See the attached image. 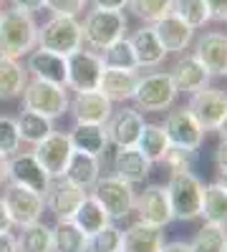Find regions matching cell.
<instances>
[{
    "label": "cell",
    "mask_w": 227,
    "mask_h": 252,
    "mask_svg": "<svg viewBox=\"0 0 227 252\" xmlns=\"http://www.w3.org/2000/svg\"><path fill=\"white\" fill-rule=\"evenodd\" d=\"M35 46H38V23L33 13L18 8L0 13V56L23 58Z\"/></svg>",
    "instance_id": "1"
},
{
    "label": "cell",
    "mask_w": 227,
    "mask_h": 252,
    "mask_svg": "<svg viewBox=\"0 0 227 252\" xmlns=\"http://www.w3.org/2000/svg\"><path fill=\"white\" fill-rule=\"evenodd\" d=\"M167 197L172 204V215L179 222H192L202 215V199H204V182L195 172H169Z\"/></svg>",
    "instance_id": "2"
},
{
    "label": "cell",
    "mask_w": 227,
    "mask_h": 252,
    "mask_svg": "<svg viewBox=\"0 0 227 252\" xmlns=\"http://www.w3.org/2000/svg\"><path fill=\"white\" fill-rule=\"evenodd\" d=\"M129 18L124 10H101L94 8L86 13L84 23H81V33H84V46L91 51H104L114 40L127 35Z\"/></svg>",
    "instance_id": "3"
},
{
    "label": "cell",
    "mask_w": 227,
    "mask_h": 252,
    "mask_svg": "<svg viewBox=\"0 0 227 252\" xmlns=\"http://www.w3.org/2000/svg\"><path fill=\"white\" fill-rule=\"evenodd\" d=\"M177 96H179V91L174 86L169 71H154L147 76H139L131 101L144 114H162V111H169L174 106Z\"/></svg>",
    "instance_id": "4"
},
{
    "label": "cell",
    "mask_w": 227,
    "mask_h": 252,
    "mask_svg": "<svg viewBox=\"0 0 227 252\" xmlns=\"http://www.w3.org/2000/svg\"><path fill=\"white\" fill-rule=\"evenodd\" d=\"M20 98H23V109L43 114V116L56 121L64 114H68L71 94H68L66 86H56V83H48V81L28 76V83H26L23 94H20Z\"/></svg>",
    "instance_id": "5"
},
{
    "label": "cell",
    "mask_w": 227,
    "mask_h": 252,
    "mask_svg": "<svg viewBox=\"0 0 227 252\" xmlns=\"http://www.w3.org/2000/svg\"><path fill=\"white\" fill-rule=\"evenodd\" d=\"M81 46H84V33L78 18L73 15H51L43 26H38V48L68 56Z\"/></svg>",
    "instance_id": "6"
},
{
    "label": "cell",
    "mask_w": 227,
    "mask_h": 252,
    "mask_svg": "<svg viewBox=\"0 0 227 252\" xmlns=\"http://www.w3.org/2000/svg\"><path fill=\"white\" fill-rule=\"evenodd\" d=\"M89 194L104 207V212L109 215L111 222H119L134 212V199H136L134 184L119 179L116 174L98 177V182L89 189Z\"/></svg>",
    "instance_id": "7"
},
{
    "label": "cell",
    "mask_w": 227,
    "mask_h": 252,
    "mask_svg": "<svg viewBox=\"0 0 227 252\" xmlns=\"http://www.w3.org/2000/svg\"><path fill=\"white\" fill-rule=\"evenodd\" d=\"M66 66H68V91L73 94H84V91H98L101 76H104V61H101L98 51L84 48L66 56Z\"/></svg>",
    "instance_id": "8"
},
{
    "label": "cell",
    "mask_w": 227,
    "mask_h": 252,
    "mask_svg": "<svg viewBox=\"0 0 227 252\" xmlns=\"http://www.w3.org/2000/svg\"><path fill=\"white\" fill-rule=\"evenodd\" d=\"M3 204H5L8 215H10L13 227H26L31 222H38L46 212L43 194L33 192V189H28V187L13 184V182H8L3 187Z\"/></svg>",
    "instance_id": "9"
},
{
    "label": "cell",
    "mask_w": 227,
    "mask_h": 252,
    "mask_svg": "<svg viewBox=\"0 0 227 252\" xmlns=\"http://www.w3.org/2000/svg\"><path fill=\"white\" fill-rule=\"evenodd\" d=\"M187 109L192 111V116L199 121L204 131H215L227 114V91L215 89V86H204V89L190 94Z\"/></svg>",
    "instance_id": "10"
},
{
    "label": "cell",
    "mask_w": 227,
    "mask_h": 252,
    "mask_svg": "<svg viewBox=\"0 0 227 252\" xmlns=\"http://www.w3.org/2000/svg\"><path fill=\"white\" fill-rule=\"evenodd\" d=\"M8 182L28 187L33 192L46 197L48 184H51V174L40 166V161L35 159L33 152H15L13 157H8Z\"/></svg>",
    "instance_id": "11"
},
{
    "label": "cell",
    "mask_w": 227,
    "mask_h": 252,
    "mask_svg": "<svg viewBox=\"0 0 227 252\" xmlns=\"http://www.w3.org/2000/svg\"><path fill=\"white\" fill-rule=\"evenodd\" d=\"M144 124H147V121H144V114L136 106L114 109L109 121L104 124L109 144L114 146V149H121V146H136Z\"/></svg>",
    "instance_id": "12"
},
{
    "label": "cell",
    "mask_w": 227,
    "mask_h": 252,
    "mask_svg": "<svg viewBox=\"0 0 227 252\" xmlns=\"http://www.w3.org/2000/svg\"><path fill=\"white\" fill-rule=\"evenodd\" d=\"M134 212L139 215L141 222L154 224V227H167L169 222H174L172 204L167 197V187H162V184L144 187L134 199Z\"/></svg>",
    "instance_id": "13"
},
{
    "label": "cell",
    "mask_w": 227,
    "mask_h": 252,
    "mask_svg": "<svg viewBox=\"0 0 227 252\" xmlns=\"http://www.w3.org/2000/svg\"><path fill=\"white\" fill-rule=\"evenodd\" d=\"M33 154L40 161V166L51 174V179H58L66 172L68 159L73 154V146H71V139L66 131H53L43 141L33 144Z\"/></svg>",
    "instance_id": "14"
},
{
    "label": "cell",
    "mask_w": 227,
    "mask_h": 252,
    "mask_svg": "<svg viewBox=\"0 0 227 252\" xmlns=\"http://www.w3.org/2000/svg\"><path fill=\"white\" fill-rule=\"evenodd\" d=\"M164 131H167L172 146H184V149H197V152L204 141V134H207L187 106L167 114V119H164Z\"/></svg>",
    "instance_id": "15"
},
{
    "label": "cell",
    "mask_w": 227,
    "mask_h": 252,
    "mask_svg": "<svg viewBox=\"0 0 227 252\" xmlns=\"http://www.w3.org/2000/svg\"><path fill=\"white\" fill-rule=\"evenodd\" d=\"M86 189H81L76 184H71L68 179L58 177V179H51L48 184V192H46V209L53 212L56 220H71L76 215L78 204L86 199Z\"/></svg>",
    "instance_id": "16"
},
{
    "label": "cell",
    "mask_w": 227,
    "mask_h": 252,
    "mask_svg": "<svg viewBox=\"0 0 227 252\" xmlns=\"http://www.w3.org/2000/svg\"><path fill=\"white\" fill-rule=\"evenodd\" d=\"M26 71L31 78H40V81H48L56 83V86H66L68 83V66H66V56L46 51V48H33L28 53L26 61ZM68 89V86H66Z\"/></svg>",
    "instance_id": "17"
},
{
    "label": "cell",
    "mask_w": 227,
    "mask_h": 252,
    "mask_svg": "<svg viewBox=\"0 0 227 252\" xmlns=\"http://www.w3.org/2000/svg\"><path fill=\"white\" fill-rule=\"evenodd\" d=\"M68 111L78 124H106L114 111V103L101 91H84L71 96Z\"/></svg>",
    "instance_id": "18"
},
{
    "label": "cell",
    "mask_w": 227,
    "mask_h": 252,
    "mask_svg": "<svg viewBox=\"0 0 227 252\" xmlns=\"http://www.w3.org/2000/svg\"><path fill=\"white\" fill-rule=\"evenodd\" d=\"M152 28H154L159 43L164 46L167 53H184L195 40V28L187 26L174 13H167L164 18H159L157 23H152Z\"/></svg>",
    "instance_id": "19"
},
{
    "label": "cell",
    "mask_w": 227,
    "mask_h": 252,
    "mask_svg": "<svg viewBox=\"0 0 227 252\" xmlns=\"http://www.w3.org/2000/svg\"><path fill=\"white\" fill-rule=\"evenodd\" d=\"M195 58L210 76H227V33H204L195 46Z\"/></svg>",
    "instance_id": "20"
},
{
    "label": "cell",
    "mask_w": 227,
    "mask_h": 252,
    "mask_svg": "<svg viewBox=\"0 0 227 252\" xmlns=\"http://www.w3.org/2000/svg\"><path fill=\"white\" fill-rule=\"evenodd\" d=\"M114 174L129 184H144L152 174V161L136 146H121L114 154Z\"/></svg>",
    "instance_id": "21"
},
{
    "label": "cell",
    "mask_w": 227,
    "mask_h": 252,
    "mask_svg": "<svg viewBox=\"0 0 227 252\" xmlns=\"http://www.w3.org/2000/svg\"><path fill=\"white\" fill-rule=\"evenodd\" d=\"M164 227H154L136 220L124 229L121 240V252H162L164 247Z\"/></svg>",
    "instance_id": "22"
},
{
    "label": "cell",
    "mask_w": 227,
    "mask_h": 252,
    "mask_svg": "<svg viewBox=\"0 0 227 252\" xmlns=\"http://www.w3.org/2000/svg\"><path fill=\"white\" fill-rule=\"evenodd\" d=\"M129 43L134 48L139 68H157L164 63V58H167V51L159 43V38H157L152 26H141L139 31H134L129 35Z\"/></svg>",
    "instance_id": "23"
},
{
    "label": "cell",
    "mask_w": 227,
    "mask_h": 252,
    "mask_svg": "<svg viewBox=\"0 0 227 252\" xmlns=\"http://www.w3.org/2000/svg\"><path fill=\"white\" fill-rule=\"evenodd\" d=\"M169 76H172L179 94H195V91H199L204 86H210V78H212L207 73V68L195 58V53L192 56H182L174 63V68L169 71Z\"/></svg>",
    "instance_id": "24"
},
{
    "label": "cell",
    "mask_w": 227,
    "mask_h": 252,
    "mask_svg": "<svg viewBox=\"0 0 227 252\" xmlns=\"http://www.w3.org/2000/svg\"><path fill=\"white\" fill-rule=\"evenodd\" d=\"M68 139H71V146L76 152H84V154H91V157H98L109 149V136H106V129L104 124H73V129L66 131Z\"/></svg>",
    "instance_id": "25"
},
{
    "label": "cell",
    "mask_w": 227,
    "mask_h": 252,
    "mask_svg": "<svg viewBox=\"0 0 227 252\" xmlns=\"http://www.w3.org/2000/svg\"><path fill=\"white\" fill-rule=\"evenodd\" d=\"M136 83H139V73L136 71L104 68L98 91L104 94L111 103H124V101H131V96L136 91Z\"/></svg>",
    "instance_id": "26"
},
{
    "label": "cell",
    "mask_w": 227,
    "mask_h": 252,
    "mask_svg": "<svg viewBox=\"0 0 227 252\" xmlns=\"http://www.w3.org/2000/svg\"><path fill=\"white\" fill-rule=\"evenodd\" d=\"M51 252H89V235L73 220H56L51 227Z\"/></svg>",
    "instance_id": "27"
},
{
    "label": "cell",
    "mask_w": 227,
    "mask_h": 252,
    "mask_svg": "<svg viewBox=\"0 0 227 252\" xmlns=\"http://www.w3.org/2000/svg\"><path fill=\"white\" fill-rule=\"evenodd\" d=\"M101 177V161L98 157H91V154H84V152H76L71 154L68 159V166H66V172H64V179H68L71 184L81 187V189H89L98 182Z\"/></svg>",
    "instance_id": "28"
},
{
    "label": "cell",
    "mask_w": 227,
    "mask_h": 252,
    "mask_svg": "<svg viewBox=\"0 0 227 252\" xmlns=\"http://www.w3.org/2000/svg\"><path fill=\"white\" fill-rule=\"evenodd\" d=\"M28 83V71L18 58L0 56V101L20 98Z\"/></svg>",
    "instance_id": "29"
},
{
    "label": "cell",
    "mask_w": 227,
    "mask_h": 252,
    "mask_svg": "<svg viewBox=\"0 0 227 252\" xmlns=\"http://www.w3.org/2000/svg\"><path fill=\"white\" fill-rule=\"evenodd\" d=\"M169 146H172V141H169V136H167L162 124H144V129L139 134V141H136V149L152 164H162L164 157H167V152H169Z\"/></svg>",
    "instance_id": "30"
},
{
    "label": "cell",
    "mask_w": 227,
    "mask_h": 252,
    "mask_svg": "<svg viewBox=\"0 0 227 252\" xmlns=\"http://www.w3.org/2000/svg\"><path fill=\"white\" fill-rule=\"evenodd\" d=\"M15 126H18L20 141H26L31 146L38 144V141H43L48 134L56 131L53 119H48L43 114H35V111H28V109H23V111L15 116Z\"/></svg>",
    "instance_id": "31"
},
{
    "label": "cell",
    "mask_w": 227,
    "mask_h": 252,
    "mask_svg": "<svg viewBox=\"0 0 227 252\" xmlns=\"http://www.w3.org/2000/svg\"><path fill=\"white\" fill-rule=\"evenodd\" d=\"M199 220L210 224L227 227V189L220 182L204 184V199H202V215Z\"/></svg>",
    "instance_id": "32"
},
{
    "label": "cell",
    "mask_w": 227,
    "mask_h": 252,
    "mask_svg": "<svg viewBox=\"0 0 227 252\" xmlns=\"http://www.w3.org/2000/svg\"><path fill=\"white\" fill-rule=\"evenodd\" d=\"M15 240L18 252H51V227L43 220L31 222L20 227V235H15Z\"/></svg>",
    "instance_id": "33"
},
{
    "label": "cell",
    "mask_w": 227,
    "mask_h": 252,
    "mask_svg": "<svg viewBox=\"0 0 227 252\" xmlns=\"http://www.w3.org/2000/svg\"><path fill=\"white\" fill-rule=\"evenodd\" d=\"M71 220H73L81 229H84V232H86L89 237H91L94 232H98V229L104 227V224H109V222H111V220H109V215L104 212V207H101L91 194H86V199L78 204L76 215H73Z\"/></svg>",
    "instance_id": "34"
},
{
    "label": "cell",
    "mask_w": 227,
    "mask_h": 252,
    "mask_svg": "<svg viewBox=\"0 0 227 252\" xmlns=\"http://www.w3.org/2000/svg\"><path fill=\"white\" fill-rule=\"evenodd\" d=\"M190 250L192 252H225L227 250V227L204 222L195 232V237L190 240Z\"/></svg>",
    "instance_id": "35"
},
{
    "label": "cell",
    "mask_w": 227,
    "mask_h": 252,
    "mask_svg": "<svg viewBox=\"0 0 227 252\" xmlns=\"http://www.w3.org/2000/svg\"><path fill=\"white\" fill-rule=\"evenodd\" d=\"M101 53V61H104L106 68H121V71H139L136 66V56H134V48L129 43V38L124 35L119 40H114L111 46H106Z\"/></svg>",
    "instance_id": "36"
},
{
    "label": "cell",
    "mask_w": 227,
    "mask_h": 252,
    "mask_svg": "<svg viewBox=\"0 0 227 252\" xmlns=\"http://www.w3.org/2000/svg\"><path fill=\"white\" fill-rule=\"evenodd\" d=\"M172 13L179 15L184 23L192 26L195 31L197 28H204L212 20L204 0H172Z\"/></svg>",
    "instance_id": "37"
},
{
    "label": "cell",
    "mask_w": 227,
    "mask_h": 252,
    "mask_svg": "<svg viewBox=\"0 0 227 252\" xmlns=\"http://www.w3.org/2000/svg\"><path fill=\"white\" fill-rule=\"evenodd\" d=\"M124 229L116 227V222H109L89 237V252H121Z\"/></svg>",
    "instance_id": "38"
},
{
    "label": "cell",
    "mask_w": 227,
    "mask_h": 252,
    "mask_svg": "<svg viewBox=\"0 0 227 252\" xmlns=\"http://www.w3.org/2000/svg\"><path fill=\"white\" fill-rule=\"evenodd\" d=\"M127 8L144 23H157L159 18L172 13V0H129Z\"/></svg>",
    "instance_id": "39"
},
{
    "label": "cell",
    "mask_w": 227,
    "mask_h": 252,
    "mask_svg": "<svg viewBox=\"0 0 227 252\" xmlns=\"http://www.w3.org/2000/svg\"><path fill=\"white\" fill-rule=\"evenodd\" d=\"M162 164L169 166V172H195L197 166V149H184V146H169L167 157Z\"/></svg>",
    "instance_id": "40"
},
{
    "label": "cell",
    "mask_w": 227,
    "mask_h": 252,
    "mask_svg": "<svg viewBox=\"0 0 227 252\" xmlns=\"http://www.w3.org/2000/svg\"><path fill=\"white\" fill-rule=\"evenodd\" d=\"M20 134L13 116H0V154L3 157H13L15 152H20Z\"/></svg>",
    "instance_id": "41"
},
{
    "label": "cell",
    "mask_w": 227,
    "mask_h": 252,
    "mask_svg": "<svg viewBox=\"0 0 227 252\" xmlns=\"http://www.w3.org/2000/svg\"><path fill=\"white\" fill-rule=\"evenodd\" d=\"M89 0H46V10L51 15H73L78 18L86 10Z\"/></svg>",
    "instance_id": "42"
},
{
    "label": "cell",
    "mask_w": 227,
    "mask_h": 252,
    "mask_svg": "<svg viewBox=\"0 0 227 252\" xmlns=\"http://www.w3.org/2000/svg\"><path fill=\"white\" fill-rule=\"evenodd\" d=\"M10 5L18 10H26V13H38V10H46V0H10Z\"/></svg>",
    "instance_id": "43"
},
{
    "label": "cell",
    "mask_w": 227,
    "mask_h": 252,
    "mask_svg": "<svg viewBox=\"0 0 227 252\" xmlns=\"http://www.w3.org/2000/svg\"><path fill=\"white\" fill-rule=\"evenodd\" d=\"M212 20H227V0H204Z\"/></svg>",
    "instance_id": "44"
},
{
    "label": "cell",
    "mask_w": 227,
    "mask_h": 252,
    "mask_svg": "<svg viewBox=\"0 0 227 252\" xmlns=\"http://www.w3.org/2000/svg\"><path fill=\"white\" fill-rule=\"evenodd\" d=\"M215 166H217V174L227 172V139H220V146L215 152Z\"/></svg>",
    "instance_id": "45"
},
{
    "label": "cell",
    "mask_w": 227,
    "mask_h": 252,
    "mask_svg": "<svg viewBox=\"0 0 227 252\" xmlns=\"http://www.w3.org/2000/svg\"><path fill=\"white\" fill-rule=\"evenodd\" d=\"M0 252H18V240L13 235V229L10 232H0Z\"/></svg>",
    "instance_id": "46"
},
{
    "label": "cell",
    "mask_w": 227,
    "mask_h": 252,
    "mask_svg": "<svg viewBox=\"0 0 227 252\" xmlns=\"http://www.w3.org/2000/svg\"><path fill=\"white\" fill-rule=\"evenodd\" d=\"M94 8H101V10H124L129 0H91Z\"/></svg>",
    "instance_id": "47"
},
{
    "label": "cell",
    "mask_w": 227,
    "mask_h": 252,
    "mask_svg": "<svg viewBox=\"0 0 227 252\" xmlns=\"http://www.w3.org/2000/svg\"><path fill=\"white\" fill-rule=\"evenodd\" d=\"M13 229V222H10V215L3 204V197H0V232H10Z\"/></svg>",
    "instance_id": "48"
},
{
    "label": "cell",
    "mask_w": 227,
    "mask_h": 252,
    "mask_svg": "<svg viewBox=\"0 0 227 252\" xmlns=\"http://www.w3.org/2000/svg\"><path fill=\"white\" fill-rule=\"evenodd\" d=\"M162 252H192V250H190V242H182V240H174V242H164Z\"/></svg>",
    "instance_id": "49"
},
{
    "label": "cell",
    "mask_w": 227,
    "mask_h": 252,
    "mask_svg": "<svg viewBox=\"0 0 227 252\" xmlns=\"http://www.w3.org/2000/svg\"><path fill=\"white\" fill-rule=\"evenodd\" d=\"M8 184V157L0 154V189Z\"/></svg>",
    "instance_id": "50"
},
{
    "label": "cell",
    "mask_w": 227,
    "mask_h": 252,
    "mask_svg": "<svg viewBox=\"0 0 227 252\" xmlns=\"http://www.w3.org/2000/svg\"><path fill=\"white\" fill-rule=\"evenodd\" d=\"M217 134H220V139H227V114H225V119L220 121V126H217V129H215Z\"/></svg>",
    "instance_id": "51"
},
{
    "label": "cell",
    "mask_w": 227,
    "mask_h": 252,
    "mask_svg": "<svg viewBox=\"0 0 227 252\" xmlns=\"http://www.w3.org/2000/svg\"><path fill=\"white\" fill-rule=\"evenodd\" d=\"M217 182H220V184L227 189V172H225V174H220V179H217Z\"/></svg>",
    "instance_id": "52"
},
{
    "label": "cell",
    "mask_w": 227,
    "mask_h": 252,
    "mask_svg": "<svg viewBox=\"0 0 227 252\" xmlns=\"http://www.w3.org/2000/svg\"><path fill=\"white\" fill-rule=\"evenodd\" d=\"M0 3H3V0H0Z\"/></svg>",
    "instance_id": "53"
},
{
    "label": "cell",
    "mask_w": 227,
    "mask_h": 252,
    "mask_svg": "<svg viewBox=\"0 0 227 252\" xmlns=\"http://www.w3.org/2000/svg\"><path fill=\"white\" fill-rule=\"evenodd\" d=\"M225 23H227V20H225Z\"/></svg>",
    "instance_id": "54"
},
{
    "label": "cell",
    "mask_w": 227,
    "mask_h": 252,
    "mask_svg": "<svg viewBox=\"0 0 227 252\" xmlns=\"http://www.w3.org/2000/svg\"><path fill=\"white\" fill-rule=\"evenodd\" d=\"M0 13H3V10H0Z\"/></svg>",
    "instance_id": "55"
},
{
    "label": "cell",
    "mask_w": 227,
    "mask_h": 252,
    "mask_svg": "<svg viewBox=\"0 0 227 252\" xmlns=\"http://www.w3.org/2000/svg\"><path fill=\"white\" fill-rule=\"evenodd\" d=\"M225 252H227V250H225Z\"/></svg>",
    "instance_id": "56"
}]
</instances>
